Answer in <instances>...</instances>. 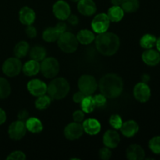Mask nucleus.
Returning <instances> with one entry per match:
<instances>
[{"label":"nucleus","mask_w":160,"mask_h":160,"mask_svg":"<svg viewBox=\"0 0 160 160\" xmlns=\"http://www.w3.org/2000/svg\"><path fill=\"white\" fill-rule=\"evenodd\" d=\"M98 87L101 94L106 98H116L123 92V81L116 73H107L100 79Z\"/></svg>","instance_id":"nucleus-1"},{"label":"nucleus","mask_w":160,"mask_h":160,"mask_svg":"<svg viewBox=\"0 0 160 160\" xmlns=\"http://www.w3.org/2000/svg\"><path fill=\"white\" fill-rule=\"evenodd\" d=\"M95 46L97 50L104 56H112L118 51L120 45V38L112 32L98 34L95 37Z\"/></svg>","instance_id":"nucleus-2"},{"label":"nucleus","mask_w":160,"mask_h":160,"mask_svg":"<svg viewBox=\"0 0 160 160\" xmlns=\"http://www.w3.org/2000/svg\"><path fill=\"white\" fill-rule=\"evenodd\" d=\"M70 84L63 78L53 79L47 86V92L52 99H62L70 92Z\"/></svg>","instance_id":"nucleus-3"},{"label":"nucleus","mask_w":160,"mask_h":160,"mask_svg":"<svg viewBox=\"0 0 160 160\" xmlns=\"http://www.w3.org/2000/svg\"><path fill=\"white\" fill-rule=\"evenodd\" d=\"M58 46L66 53H73L78 49V42L77 37L69 31H65L60 34L57 40Z\"/></svg>","instance_id":"nucleus-4"},{"label":"nucleus","mask_w":160,"mask_h":160,"mask_svg":"<svg viewBox=\"0 0 160 160\" xmlns=\"http://www.w3.org/2000/svg\"><path fill=\"white\" fill-rule=\"evenodd\" d=\"M40 71L45 78H54L59 72V63L53 57L45 58L40 64Z\"/></svg>","instance_id":"nucleus-5"},{"label":"nucleus","mask_w":160,"mask_h":160,"mask_svg":"<svg viewBox=\"0 0 160 160\" xmlns=\"http://www.w3.org/2000/svg\"><path fill=\"white\" fill-rule=\"evenodd\" d=\"M78 88L85 95H92L98 88L96 79L92 75L84 74L78 80Z\"/></svg>","instance_id":"nucleus-6"},{"label":"nucleus","mask_w":160,"mask_h":160,"mask_svg":"<svg viewBox=\"0 0 160 160\" xmlns=\"http://www.w3.org/2000/svg\"><path fill=\"white\" fill-rule=\"evenodd\" d=\"M23 68L21 61L17 57H11L6 59L2 65V71L6 76L13 78L17 76Z\"/></svg>","instance_id":"nucleus-7"},{"label":"nucleus","mask_w":160,"mask_h":160,"mask_svg":"<svg viewBox=\"0 0 160 160\" xmlns=\"http://www.w3.org/2000/svg\"><path fill=\"white\" fill-rule=\"evenodd\" d=\"M110 25V20L107 14L99 13L95 16L92 21V30L97 34H101L108 31Z\"/></svg>","instance_id":"nucleus-8"},{"label":"nucleus","mask_w":160,"mask_h":160,"mask_svg":"<svg viewBox=\"0 0 160 160\" xmlns=\"http://www.w3.org/2000/svg\"><path fill=\"white\" fill-rule=\"evenodd\" d=\"M27 132V128L25 123L22 120H17L14 121L9 125V138L12 140L18 141L23 138Z\"/></svg>","instance_id":"nucleus-9"},{"label":"nucleus","mask_w":160,"mask_h":160,"mask_svg":"<svg viewBox=\"0 0 160 160\" xmlns=\"http://www.w3.org/2000/svg\"><path fill=\"white\" fill-rule=\"evenodd\" d=\"M52 12L57 19L66 20L70 15V7L64 0H59L53 5Z\"/></svg>","instance_id":"nucleus-10"},{"label":"nucleus","mask_w":160,"mask_h":160,"mask_svg":"<svg viewBox=\"0 0 160 160\" xmlns=\"http://www.w3.org/2000/svg\"><path fill=\"white\" fill-rule=\"evenodd\" d=\"M134 96L141 102H146L151 97V89L149 86L144 82L138 83L134 88Z\"/></svg>","instance_id":"nucleus-11"},{"label":"nucleus","mask_w":160,"mask_h":160,"mask_svg":"<svg viewBox=\"0 0 160 160\" xmlns=\"http://www.w3.org/2000/svg\"><path fill=\"white\" fill-rule=\"evenodd\" d=\"M84 128L80 123L74 122L70 123L64 129V135L68 140H77L83 135Z\"/></svg>","instance_id":"nucleus-12"},{"label":"nucleus","mask_w":160,"mask_h":160,"mask_svg":"<svg viewBox=\"0 0 160 160\" xmlns=\"http://www.w3.org/2000/svg\"><path fill=\"white\" fill-rule=\"evenodd\" d=\"M28 90L34 96H41L47 92V85L44 81L39 79L31 80L28 83Z\"/></svg>","instance_id":"nucleus-13"},{"label":"nucleus","mask_w":160,"mask_h":160,"mask_svg":"<svg viewBox=\"0 0 160 160\" xmlns=\"http://www.w3.org/2000/svg\"><path fill=\"white\" fill-rule=\"evenodd\" d=\"M78 9L82 15L90 17L95 13L97 7L93 0H79L78 2Z\"/></svg>","instance_id":"nucleus-14"},{"label":"nucleus","mask_w":160,"mask_h":160,"mask_svg":"<svg viewBox=\"0 0 160 160\" xmlns=\"http://www.w3.org/2000/svg\"><path fill=\"white\" fill-rule=\"evenodd\" d=\"M102 140L105 146L109 148H115L120 144V137L115 130H108L103 135Z\"/></svg>","instance_id":"nucleus-15"},{"label":"nucleus","mask_w":160,"mask_h":160,"mask_svg":"<svg viewBox=\"0 0 160 160\" xmlns=\"http://www.w3.org/2000/svg\"><path fill=\"white\" fill-rule=\"evenodd\" d=\"M35 18L36 15L34 11L28 6L21 8L19 12V19L20 23L23 25H31L35 20Z\"/></svg>","instance_id":"nucleus-16"},{"label":"nucleus","mask_w":160,"mask_h":160,"mask_svg":"<svg viewBox=\"0 0 160 160\" xmlns=\"http://www.w3.org/2000/svg\"><path fill=\"white\" fill-rule=\"evenodd\" d=\"M84 131L89 135H95L101 131V123L96 119L89 118L84 121L82 124Z\"/></svg>","instance_id":"nucleus-17"},{"label":"nucleus","mask_w":160,"mask_h":160,"mask_svg":"<svg viewBox=\"0 0 160 160\" xmlns=\"http://www.w3.org/2000/svg\"><path fill=\"white\" fill-rule=\"evenodd\" d=\"M142 60L145 64L148 66H156L160 62V54L159 52L156 50L152 49H146L142 54Z\"/></svg>","instance_id":"nucleus-18"},{"label":"nucleus","mask_w":160,"mask_h":160,"mask_svg":"<svg viewBox=\"0 0 160 160\" xmlns=\"http://www.w3.org/2000/svg\"><path fill=\"white\" fill-rule=\"evenodd\" d=\"M121 133L127 138L134 137L139 131V126L134 120H130L124 122L120 128Z\"/></svg>","instance_id":"nucleus-19"},{"label":"nucleus","mask_w":160,"mask_h":160,"mask_svg":"<svg viewBox=\"0 0 160 160\" xmlns=\"http://www.w3.org/2000/svg\"><path fill=\"white\" fill-rule=\"evenodd\" d=\"M127 158L130 160H142L145 158V150L138 145H131L126 151Z\"/></svg>","instance_id":"nucleus-20"},{"label":"nucleus","mask_w":160,"mask_h":160,"mask_svg":"<svg viewBox=\"0 0 160 160\" xmlns=\"http://www.w3.org/2000/svg\"><path fill=\"white\" fill-rule=\"evenodd\" d=\"M22 70H23V73L25 75H27V76H34V75L38 74L39 73V71H40V63L38 61L31 59V60L28 61L23 65Z\"/></svg>","instance_id":"nucleus-21"},{"label":"nucleus","mask_w":160,"mask_h":160,"mask_svg":"<svg viewBox=\"0 0 160 160\" xmlns=\"http://www.w3.org/2000/svg\"><path fill=\"white\" fill-rule=\"evenodd\" d=\"M27 131L34 134L40 133L43 130V125L41 120L36 117H29L25 123Z\"/></svg>","instance_id":"nucleus-22"},{"label":"nucleus","mask_w":160,"mask_h":160,"mask_svg":"<svg viewBox=\"0 0 160 160\" xmlns=\"http://www.w3.org/2000/svg\"><path fill=\"white\" fill-rule=\"evenodd\" d=\"M76 37L78 42L82 45H89L95 39V34L88 29H83L80 31Z\"/></svg>","instance_id":"nucleus-23"},{"label":"nucleus","mask_w":160,"mask_h":160,"mask_svg":"<svg viewBox=\"0 0 160 160\" xmlns=\"http://www.w3.org/2000/svg\"><path fill=\"white\" fill-rule=\"evenodd\" d=\"M107 16L112 22H119L123 18L124 11L120 6H112L108 10Z\"/></svg>","instance_id":"nucleus-24"},{"label":"nucleus","mask_w":160,"mask_h":160,"mask_svg":"<svg viewBox=\"0 0 160 160\" xmlns=\"http://www.w3.org/2000/svg\"><path fill=\"white\" fill-rule=\"evenodd\" d=\"M29 50V44L25 41H21V42H18L14 47V55L18 59H21V58L25 57L27 56Z\"/></svg>","instance_id":"nucleus-25"},{"label":"nucleus","mask_w":160,"mask_h":160,"mask_svg":"<svg viewBox=\"0 0 160 160\" xmlns=\"http://www.w3.org/2000/svg\"><path fill=\"white\" fill-rule=\"evenodd\" d=\"M60 34V33L56 30V28H48L43 31L42 38L45 42L52 43V42H57Z\"/></svg>","instance_id":"nucleus-26"},{"label":"nucleus","mask_w":160,"mask_h":160,"mask_svg":"<svg viewBox=\"0 0 160 160\" xmlns=\"http://www.w3.org/2000/svg\"><path fill=\"white\" fill-rule=\"evenodd\" d=\"M120 6L124 12L132 13L139 9L140 2L138 0H122Z\"/></svg>","instance_id":"nucleus-27"},{"label":"nucleus","mask_w":160,"mask_h":160,"mask_svg":"<svg viewBox=\"0 0 160 160\" xmlns=\"http://www.w3.org/2000/svg\"><path fill=\"white\" fill-rule=\"evenodd\" d=\"M46 56V50L42 46H34L30 50V57L33 60L42 61Z\"/></svg>","instance_id":"nucleus-28"},{"label":"nucleus","mask_w":160,"mask_h":160,"mask_svg":"<svg viewBox=\"0 0 160 160\" xmlns=\"http://www.w3.org/2000/svg\"><path fill=\"white\" fill-rule=\"evenodd\" d=\"M81 110L84 113H90L96 107L93 97L91 95H86L84 99L81 102Z\"/></svg>","instance_id":"nucleus-29"},{"label":"nucleus","mask_w":160,"mask_h":160,"mask_svg":"<svg viewBox=\"0 0 160 160\" xmlns=\"http://www.w3.org/2000/svg\"><path fill=\"white\" fill-rule=\"evenodd\" d=\"M157 38L153 34H146L142 37L140 39V45L145 49L152 48L156 45Z\"/></svg>","instance_id":"nucleus-30"},{"label":"nucleus","mask_w":160,"mask_h":160,"mask_svg":"<svg viewBox=\"0 0 160 160\" xmlns=\"http://www.w3.org/2000/svg\"><path fill=\"white\" fill-rule=\"evenodd\" d=\"M52 102L51 97L48 95H43L38 96V98L35 101V107L39 110L46 109L50 106Z\"/></svg>","instance_id":"nucleus-31"},{"label":"nucleus","mask_w":160,"mask_h":160,"mask_svg":"<svg viewBox=\"0 0 160 160\" xmlns=\"http://www.w3.org/2000/svg\"><path fill=\"white\" fill-rule=\"evenodd\" d=\"M11 93V87L9 81L3 78H0V99L9 97Z\"/></svg>","instance_id":"nucleus-32"},{"label":"nucleus","mask_w":160,"mask_h":160,"mask_svg":"<svg viewBox=\"0 0 160 160\" xmlns=\"http://www.w3.org/2000/svg\"><path fill=\"white\" fill-rule=\"evenodd\" d=\"M148 146L153 153L160 155V136L153 137L148 142Z\"/></svg>","instance_id":"nucleus-33"},{"label":"nucleus","mask_w":160,"mask_h":160,"mask_svg":"<svg viewBox=\"0 0 160 160\" xmlns=\"http://www.w3.org/2000/svg\"><path fill=\"white\" fill-rule=\"evenodd\" d=\"M109 124L116 130L120 129L122 124H123V120H122V118L120 117V116L117 115V114H114V115H112L109 118Z\"/></svg>","instance_id":"nucleus-34"},{"label":"nucleus","mask_w":160,"mask_h":160,"mask_svg":"<svg viewBox=\"0 0 160 160\" xmlns=\"http://www.w3.org/2000/svg\"><path fill=\"white\" fill-rule=\"evenodd\" d=\"M7 160H25L26 159V156L24 153L21 151H14L9 155Z\"/></svg>","instance_id":"nucleus-35"},{"label":"nucleus","mask_w":160,"mask_h":160,"mask_svg":"<svg viewBox=\"0 0 160 160\" xmlns=\"http://www.w3.org/2000/svg\"><path fill=\"white\" fill-rule=\"evenodd\" d=\"M99 157L103 160H109L112 156V152H111L110 148H108V147H104V148H102L99 150Z\"/></svg>","instance_id":"nucleus-36"},{"label":"nucleus","mask_w":160,"mask_h":160,"mask_svg":"<svg viewBox=\"0 0 160 160\" xmlns=\"http://www.w3.org/2000/svg\"><path fill=\"white\" fill-rule=\"evenodd\" d=\"M93 98L96 107H102V106H105L106 102V97L103 95L102 94L96 95L95 96L93 97Z\"/></svg>","instance_id":"nucleus-37"},{"label":"nucleus","mask_w":160,"mask_h":160,"mask_svg":"<svg viewBox=\"0 0 160 160\" xmlns=\"http://www.w3.org/2000/svg\"><path fill=\"white\" fill-rule=\"evenodd\" d=\"M25 33H26L27 36L29 38H34L37 36V30L34 26H32V24L28 25L27 27L26 30H25Z\"/></svg>","instance_id":"nucleus-38"},{"label":"nucleus","mask_w":160,"mask_h":160,"mask_svg":"<svg viewBox=\"0 0 160 160\" xmlns=\"http://www.w3.org/2000/svg\"><path fill=\"white\" fill-rule=\"evenodd\" d=\"M73 119L74 122L81 123L82 121H84V112L82 110H76L73 113Z\"/></svg>","instance_id":"nucleus-39"},{"label":"nucleus","mask_w":160,"mask_h":160,"mask_svg":"<svg viewBox=\"0 0 160 160\" xmlns=\"http://www.w3.org/2000/svg\"><path fill=\"white\" fill-rule=\"evenodd\" d=\"M86 95H84L83 92H81V91H79V92H76V93L73 95V100L76 103H81V102H82V100L84 99V97H85Z\"/></svg>","instance_id":"nucleus-40"},{"label":"nucleus","mask_w":160,"mask_h":160,"mask_svg":"<svg viewBox=\"0 0 160 160\" xmlns=\"http://www.w3.org/2000/svg\"><path fill=\"white\" fill-rule=\"evenodd\" d=\"M18 119L22 121H24L27 120L29 118V112L26 110V109H22L20 112H18Z\"/></svg>","instance_id":"nucleus-41"},{"label":"nucleus","mask_w":160,"mask_h":160,"mask_svg":"<svg viewBox=\"0 0 160 160\" xmlns=\"http://www.w3.org/2000/svg\"><path fill=\"white\" fill-rule=\"evenodd\" d=\"M67 20H68L69 23H70L71 25H73V26L78 25V23H79V18L78 17V16L73 15V14H70V17L67 19Z\"/></svg>","instance_id":"nucleus-42"},{"label":"nucleus","mask_w":160,"mask_h":160,"mask_svg":"<svg viewBox=\"0 0 160 160\" xmlns=\"http://www.w3.org/2000/svg\"><path fill=\"white\" fill-rule=\"evenodd\" d=\"M55 28H56V30H57L60 34H62V33L66 31V29H67V24H66L64 22H60V23H58Z\"/></svg>","instance_id":"nucleus-43"},{"label":"nucleus","mask_w":160,"mask_h":160,"mask_svg":"<svg viewBox=\"0 0 160 160\" xmlns=\"http://www.w3.org/2000/svg\"><path fill=\"white\" fill-rule=\"evenodd\" d=\"M6 120V114L2 109L0 108V125L3 124Z\"/></svg>","instance_id":"nucleus-44"},{"label":"nucleus","mask_w":160,"mask_h":160,"mask_svg":"<svg viewBox=\"0 0 160 160\" xmlns=\"http://www.w3.org/2000/svg\"><path fill=\"white\" fill-rule=\"evenodd\" d=\"M122 2V0H111V3L113 6H120Z\"/></svg>","instance_id":"nucleus-45"},{"label":"nucleus","mask_w":160,"mask_h":160,"mask_svg":"<svg viewBox=\"0 0 160 160\" xmlns=\"http://www.w3.org/2000/svg\"><path fill=\"white\" fill-rule=\"evenodd\" d=\"M149 76H148V74H144L143 76H142V82L144 83H147L148 81H149Z\"/></svg>","instance_id":"nucleus-46"},{"label":"nucleus","mask_w":160,"mask_h":160,"mask_svg":"<svg viewBox=\"0 0 160 160\" xmlns=\"http://www.w3.org/2000/svg\"><path fill=\"white\" fill-rule=\"evenodd\" d=\"M156 48H157V49L160 52V37L157 39V40H156Z\"/></svg>","instance_id":"nucleus-47"},{"label":"nucleus","mask_w":160,"mask_h":160,"mask_svg":"<svg viewBox=\"0 0 160 160\" xmlns=\"http://www.w3.org/2000/svg\"><path fill=\"white\" fill-rule=\"evenodd\" d=\"M71 1L74 2H78V1H79V0H71Z\"/></svg>","instance_id":"nucleus-48"}]
</instances>
